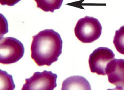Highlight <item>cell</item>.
Returning <instances> with one entry per match:
<instances>
[{
	"label": "cell",
	"instance_id": "3957f363",
	"mask_svg": "<svg viewBox=\"0 0 124 90\" xmlns=\"http://www.w3.org/2000/svg\"><path fill=\"white\" fill-rule=\"evenodd\" d=\"M23 43L12 37H5L0 42V63L10 64L18 62L24 55Z\"/></svg>",
	"mask_w": 124,
	"mask_h": 90
},
{
	"label": "cell",
	"instance_id": "6da1fadb",
	"mask_svg": "<svg viewBox=\"0 0 124 90\" xmlns=\"http://www.w3.org/2000/svg\"><path fill=\"white\" fill-rule=\"evenodd\" d=\"M63 41L53 29H46L33 36L31 58L39 66H51L62 54Z\"/></svg>",
	"mask_w": 124,
	"mask_h": 90
},
{
	"label": "cell",
	"instance_id": "277c9868",
	"mask_svg": "<svg viewBox=\"0 0 124 90\" xmlns=\"http://www.w3.org/2000/svg\"><path fill=\"white\" fill-rule=\"evenodd\" d=\"M57 74L52 71L36 72L32 77L26 79L22 90H53L57 86Z\"/></svg>",
	"mask_w": 124,
	"mask_h": 90
},
{
	"label": "cell",
	"instance_id": "ba28073f",
	"mask_svg": "<svg viewBox=\"0 0 124 90\" xmlns=\"http://www.w3.org/2000/svg\"><path fill=\"white\" fill-rule=\"evenodd\" d=\"M37 8H40L46 12L53 13L59 9L63 2V0H34Z\"/></svg>",
	"mask_w": 124,
	"mask_h": 90
},
{
	"label": "cell",
	"instance_id": "30bf717a",
	"mask_svg": "<svg viewBox=\"0 0 124 90\" xmlns=\"http://www.w3.org/2000/svg\"><path fill=\"white\" fill-rule=\"evenodd\" d=\"M15 88L13 77L6 71L1 70V90H14Z\"/></svg>",
	"mask_w": 124,
	"mask_h": 90
},
{
	"label": "cell",
	"instance_id": "9c48e42d",
	"mask_svg": "<svg viewBox=\"0 0 124 90\" xmlns=\"http://www.w3.org/2000/svg\"><path fill=\"white\" fill-rule=\"evenodd\" d=\"M113 43L116 50L121 54L124 55V25L116 31Z\"/></svg>",
	"mask_w": 124,
	"mask_h": 90
},
{
	"label": "cell",
	"instance_id": "8fae6325",
	"mask_svg": "<svg viewBox=\"0 0 124 90\" xmlns=\"http://www.w3.org/2000/svg\"><path fill=\"white\" fill-rule=\"evenodd\" d=\"M20 1L21 0H0L2 5H7L8 6H13Z\"/></svg>",
	"mask_w": 124,
	"mask_h": 90
},
{
	"label": "cell",
	"instance_id": "52a82bcc",
	"mask_svg": "<svg viewBox=\"0 0 124 90\" xmlns=\"http://www.w3.org/2000/svg\"><path fill=\"white\" fill-rule=\"evenodd\" d=\"M61 90H91V87L86 78L82 76H73L66 79L63 81Z\"/></svg>",
	"mask_w": 124,
	"mask_h": 90
},
{
	"label": "cell",
	"instance_id": "8992f818",
	"mask_svg": "<svg viewBox=\"0 0 124 90\" xmlns=\"http://www.w3.org/2000/svg\"><path fill=\"white\" fill-rule=\"evenodd\" d=\"M106 74L108 82L116 86V89L124 88V59H114L108 64Z\"/></svg>",
	"mask_w": 124,
	"mask_h": 90
},
{
	"label": "cell",
	"instance_id": "7a4b0ae2",
	"mask_svg": "<svg viewBox=\"0 0 124 90\" xmlns=\"http://www.w3.org/2000/svg\"><path fill=\"white\" fill-rule=\"evenodd\" d=\"M102 31V26L99 20L90 16L78 20L74 29L77 38L84 43H90L98 39Z\"/></svg>",
	"mask_w": 124,
	"mask_h": 90
},
{
	"label": "cell",
	"instance_id": "5b68a950",
	"mask_svg": "<svg viewBox=\"0 0 124 90\" xmlns=\"http://www.w3.org/2000/svg\"><path fill=\"white\" fill-rule=\"evenodd\" d=\"M113 51L107 47H101L96 49L90 55L89 64L91 72L105 76L106 69L109 63L115 58Z\"/></svg>",
	"mask_w": 124,
	"mask_h": 90
}]
</instances>
